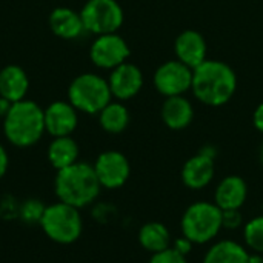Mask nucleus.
<instances>
[{
	"instance_id": "nucleus-1",
	"label": "nucleus",
	"mask_w": 263,
	"mask_h": 263,
	"mask_svg": "<svg viewBox=\"0 0 263 263\" xmlns=\"http://www.w3.org/2000/svg\"><path fill=\"white\" fill-rule=\"evenodd\" d=\"M237 91V76L234 69L222 62L206 59L193 69V96L203 105L219 108L227 105Z\"/></svg>"
},
{
	"instance_id": "nucleus-2",
	"label": "nucleus",
	"mask_w": 263,
	"mask_h": 263,
	"mask_svg": "<svg viewBox=\"0 0 263 263\" xmlns=\"http://www.w3.org/2000/svg\"><path fill=\"white\" fill-rule=\"evenodd\" d=\"M100 190L94 166L85 162H76L57 171L54 180V191L59 200L79 210L94 203Z\"/></svg>"
},
{
	"instance_id": "nucleus-3",
	"label": "nucleus",
	"mask_w": 263,
	"mask_h": 263,
	"mask_svg": "<svg viewBox=\"0 0 263 263\" xmlns=\"http://www.w3.org/2000/svg\"><path fill=\"white\" fill-rule=\"evenodd\" d=\"M45 112L32 100H20L11 105L3 117V133L9 143L17 148L35 145L45 133Z\"/></svg>"
},
{
	"instance_id": "nucleus-4",
	"label": "nucleus",
	"mask_w": 263,
	"mask_h": 263,
	"mask_svg": "<svg viewBox=\"0 0 263 263\" xmlns=\"http://www.w3.org/2000/svg\"><path fill=\"white\" fill-rule=\"evenodd\" d=\"M180 230L182 236L194 245L211 243L223 230L222 210L214 202L197 200L185 210L180 219Z\"/></svg>"
},
{
	"instance_id": "nucleus-5",
	"label": "nucleus",
	"mask_w": 263,
	"mask_h": 263,
	"mask_svg": "<svg viewBox=\"0 0 263 263\" xmlns=\"http://www.w3.org/2000/svg\"><path fill=\"white\" fill-rule=\"evenodd\" d=\"M40 227L52 242L71 245L82 236L83 220L79 208L59 200V203H52L45 208Z\"/></svg>"
},
{
	"instance_id": "nucleus-6",
	"label": "nucleus",
	"mask_w": 263,
	"mask_h": 263,
	"mask_svg": "<svg viewBox=\"0 0 263 263\" xmlns=\"http://www.w3.org/2000/svg\"><path fill=\"white\" fill-rule=\"evenodd\" d=\"M111 100L108 80L92 72L77 76L68 88V102L85 114H99Z\"/></svg>"
},
{
	"instance_id": "nucleus-7",
	"label": "nucleus",
	"mask_w": 263,
	"mask_h": 263,
	"mask_svg": "<svg viewBox=\"0 0 263 263\" xmlns=\"http://www.w3.org/2000/svg\"><path fill=\"white\" fill-rule=\"evenodd\" d=\"M85 31L102 35L117 32L123 25V9L117 0H88L82 11Z\"/></svg>"
},
{
	"instance_id": "nucleus-8",
	"label": "nucleus",
	"mask_w": 263,
	"mask_h": 263,
	"mask_svg": "<svg viewBox=\"0 0 263 263\" xmlns=\"http://www.w3.org/2000/svg\"><path fill=\"white\" fill-rule=\"evenodd\" d=\"M153 82L157 92L163 97L185 96L191 91L193 69L177 59L168 60L156 69Z\"/></svg>"
},
{
	"instance_id": "nucleus-9",
	"label": "nucleus",
	"mask_w": 263,
	"mask_h": 263,
	"mask_svg": "<svg viewBox=\"0 0 263 263\" xmlns=\"http://www.w3.org/2000/svg\"><path fill=\"white\" fill-rule=\"evenodd\" d=\"M131 51L126 40L117 32L97 35L89 48L91 62L102 69H114L125 63Z\"/></svg>"
},
{
	"instance_id": "nucleus-10",
	"label": "nucleus",
	"mask_w": 263,
	"mask_h": 263,
	"mask_svg": "<svg viewBox=\"0 0 263 263\" xmlns=\"http://www.w3.org/2000/svg\"><path fill=\"white\" fill-rule=\"evenodd\" d=\"M94 171L102 188L117 190L122 188L131 174V165L125 154L120 151H105L94 162Z\"/></svg>"
},
{
	"instance_id": "nucleus-11",
	"label": "nucleus",
	"mask_w": 263,
	"mask_h": 263,
	"mask_svg": "<svg viewBox=\"0 0 263 263\" xmlns=\"http://www.w3.org/2000/svg\"><path fill=\"white\" fill-rule=\"evenodd\" d=\"M108 85L114 99H117L119 102H126L142 91L143 72L137 65L125 62L111 69Z\"/></svg>"
},
{
	"instance_id": "nucleus-12",
	"label": "nucleus",
	"mask_w": 263,
	"mask_h": 263,
	"mask_svg": "<svg viewBox=\"0 0 263 263\" xmlns=\"http://www.w3.org/2000/svg\"><path fill=\"white\" fill-rule=\"evenodd\" d=\"M174 52L176 59L190 66L191 69L197 68L203 63L208 57V45L205 37L196 29H185L182 31L174 42Z\"/></svg>"
},
{
	"instance_id": "nucleus-13",
	"label": "nucleus",
	"mask_w": 263,
	"mask_h": 263,
	"mask_svg": "<svg viewBox=\"0 0 263 263\" xmlns=\"http://www.w3.org/2000/svg\"><path fill=\"white\" fill-rule=\"evenodd\" d=\"M45 112V129L52 137L71 136L79 123L77 109L69 102H52Z\"/></svg>"
},
{
	"instance_id": "nucleus-14",
	"label": "nucleus",
	"mask_w": 263,
	"mask_h": 263,
	"mask_svg": "<svg viewBox=\"0 0 263 263\" xmlns=\"http://www.w3.org/2000/svg\"><path fill=\"white\" fill-rule=\"evenodd\" d=\"M214 176H216L214 159H210L200 153L190 157L183 163L180 173L183 185L194 191L206 188L214 180Z\"/></svg>"
},
{
	"instance_id": "nucleus-15",
	"label": "nucleus",
	"mask_w": 263,
	"mask_h": 263,
	"mask_svg": "<svg viewBox=\"0 0 263 263\" xmlns=\"http://www.w3.org/2000/svg\"><path fill=\"white\" fill-rule=\"evenodd\" d=\"M248 199V185L243 177L231 174L223 177L214 191V203L222 210H240Z\"/></svg>"
},
{
	"instance_id": "nucleus-16",
	"label": "nucleus",
	"mask_w": 263,
	"mask_h": 263,
	"mask_svg": "<svg viewBox=\"0 0 263 263\" xmlns=\"http://www.w3.org/2000/svg\"><path fill=\"white\" fill-rule=\"evenodd\" d=\"M160 117L166 128L173 131H182L193 123L194 106L185 96L165 97L160 108Z\"/></svg>"
},
{
	"instance_id": "nucleus-17",
	"label": "nucleus",
	"mask_w": 263,
	"mask_h": 263,
	"mask_svg": "<svg viewBox=\"0 0 263 263\" xmlns=\"http://www.w3.org/2000/svg\"><path fill=\"white\" fill-rule=\"evenodd\" d=\"M48 23L51 31L63 40H74L85 31L80 12L66 6L55 8L49 14Z\"/></svg>"
},
{
	"instance_id": "nucleus-18",
	"label": "nucleus",
	"mask_w": 263,
	"mask_h": 263,
	"mask_svg": "<svg viewBox=\"0 0 263 263\" xmlns=\"http://www.w3.org/2000/svg\"><path fill=\"white\" fill-rule=\"evenodd\" d=\"M29 89V79L18 65H8L0 71V96L11 103L20 102L26 97Z\"/></svg>"
},
{
	"instance_id": "nucleus-19",
	"label": "nucleus",
	"mask_w": 263,
	"mask_h": 263,
	"mask_svg": "<svg viewBox=\"0 0 263 263\" xmlns=\"http://www.w3.org/2000/svg\"><path fill=\"white\" fill-rule=\"evenodd\" d=\"M202 263H250V251L236 240L223 239L208 248Z\"/></svg>"
},
{
	"instance_id": "nucleus-20",
	"label": "nucleus",
	"mask_w": 263,
	"mask_h": 263,
	"mask_svg": "<svg viewBox=\"0 0 263 263\" xmlns=\"http://www.w3.org/2000/svg\"><path fill=\"white\" fill-rule=\"evenodd\" d=\"M139 243L145 251L156 254L168 250L173 243V237L166 225L160 222H148L139 230Z\"/></svg>"
},
{
	"instance_id": "nucleus-21",
	"label": "nucleus",
	"mask_w": 263,
	"mask_h": 263,
	"mask_svg": "<svg viewBox=\"0 0 263 263\" xmlns=\"http://www.w3.org/2000/svg\"><path fill=\"white\" fill-rule=\"evenodd\" d=\"M48 160L57 170H63L79 162V145L71 136L54 137L48 148Z\"/></svg>"
},
{
	"instance_id": "nucleus-22",
	"label": "nucleus",
	"mask_w": 263,
	"mask_h": 263,
	"mask_svg": "<svg viewBox=\"0 0 263 263\" xmlns=\"http://www.w3.org/2000/svg\"><path fill=\"white\" fill-rule=\"evenodd\" d=\"M129 111L123 105V102H109L100 112H99V123L103 131L109 134H120L129 125Z\"/></svg>"
},
{
	"instance_id": "nucleus-23",
	"label": "nucleus",
	"mask_w": 263,
	"mask_h": 263,
	"mask_svg": "<svg viewBox=\"0 0 263 263\" xmlns=\"http://www.w3.org/2000/svg\"><path fill=\"white\" fill-rule=\"evenodd\" d=\"M243 242L250 253L263 254V214L243 225Z\"/></svg>"
},
{
	"instance_id": "nucleus-24",
	"label": "nucleus",
	"mask_w": 263,
	"mask_h": 263,
	"mask_svg": "<svg viewBox=\"0 0 263 263\" xmlns=\"http://www.w3.org/2000/svg\"><path fill=\"white\" fill-rule=\"evenodd\" d=\"M45 205L40 200L31 199L26 200L22 206V219L28 223H40V219L45 213Z\"/></svg>"
},
{
	"instance_id": "nucleus-25",
	"label": "nucleus",
	"mask_w": 263,
	"mask_h": 263,
	"mask_svg": "<svg viewBox=\"0 0 263 263\" xmlns=\"http://www.w3.org/2000/svg\"><path fill=\"white\" fill-rule=\"evenodd\" d=\"M148 263H188V259L182 254H179L171 247L165 251L151 254V259Z\"/></svg>"
},
{
	"instance_id": "nucleus-26",
	"label": "nucleus",
	"mask_w": 263,
	"mask_h": 263,
	"mask_svg": "<svg viewBox=\"0 0 263 263\" xmlns=\"http://www.w3.org/2000/svg\"><path fill=\"white\" fill-rule=\"evenodd\" d=\"M242 225H243V217H242L240 210L222 211V227H223V230L234 231V230H239Z\"/></svg>"
},
{
	"instance_id": "nucleus-27",
	"label": "nucleus",
	"mask_w": 263,
	"mask_h": 263,
	"mask_svg": "<svg viewBox=\"0 0 263 263\" xmlns=\"http://www.w3.org/2000/svg\"><path fill=\"white\" fill-rule=\"evenodd\" d=\"M171 248H173V250H176L179 254H182V256L188 257V256L191 254L193 248H194V243H193L190 239H186L185 236H180V237H177V239H173Z\"/></svg>"
},
{
	"instance_id": "nucleus-28",
	"label": "nucleus",
	"mask_w": 263,
	"mask_h": 263,
	"mask_svg": "<svg viewBox=\"0 0 263 263\" xmlns=\"http://www.w3.org/2000/svg\"><path fill=\"white\" fill-rule=\"evenodd\" d=\"M253 125L260 134H263V102L257 105V108L253 112Z\"/></svg>"
},
{
	"instance_id": "nucleus-29",
	"label": "nucleus",
	"mask_w": 263,
	"mask_h": 263,
	"mask_svg": "<svg viewBox=\"0 0 263 263\" xmlns=\"http://www.w3.org/2000/svg\"><path fill=\"white\" fill-rule=\"evenodd\" d=\"M8 163H9V160H8V153H6V149L0 145V179H2V177L5 176V173H6Z\"/></svg>"
},
{
	"instance_id": "nucleus-30",
	"label": "nucleus",
	"mask_w": 263,
	"mask_h": 263,
	"mask_svg": "<svg viewBox=\"0 0 263 263\" xmlns=\"http://www.w3.org/2000/svg\"><path fill=\"white\" fill-rule=\"evenodd\" d=\"M199 153L203 154V156H206V157H210V159H214V160L217 157V148L214 145H205V146L200 148Z\"/></svg>"
},
{
	"instance_id": "nucleus-31",
	"label": "nucleus",
	"mask_w": 263,
	"mask_h": 263,
	"mask_svg": "<svg viewBox=\"0 0 263 263\" xmlns=\"http://www.w3.org/2000/svg\"><path fill=\"white\" fill-rule=\"evenodd\" d=\"M11 105L12 103L9 100H6L5 97L0 96V117H5L8 114V111L11 109Z\"/></svg>"
},
{
	"instance_id": "nucleus-32",
	"label": "nucleus",
	"mask_w": 263,
	"mask_h": 263,
	"mask_svg": "<svg viewBox=\"0 0 263 263\" xmlns=\"http://www.w3.org/2000/svg\"><path fill=\"white\" fill-rule=\"evenodd\" d=\"M259 159H260V163H262V166H263V143H262V146H260V153H259Z\"/></svg>"
}]
</instances>
